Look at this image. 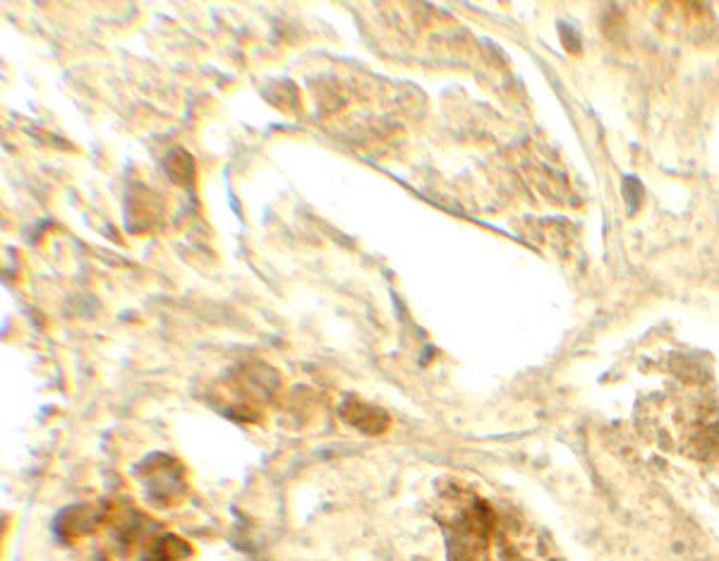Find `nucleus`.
<instances>
[{"label": "nucleus", "instance_id": "1", "mask_svg": "<svg viewBox=\"0 0 719 561\" xmlns=\"http://www.w3.org/2000/svg\"><path fill=\"white\" fill-rule=\"evenodd\" d=\"M159 466H151V458L144 468L142 480L147 482L149 497L161 504H171L175 499L183 497V482H180V466L173 463L171 458L156 456Z\"/></svg>", "mask_w": 719, "mask_h": 561}, {"label": "nucleus", "instance_id": "3", "mask_svg": "<svg viewBox=\"0 0 719 561\" xmlns=\"http://www.w3.org/2000/svg\"><path fill=\"white\" fill-rule=\"evenodd\" d=\"M624 190H626V195H628V202H631V209H636V202H638V197H640V190H638L636 178H626Z\"/></svg>", "mask_w": 719, "mask_h": 561}, {"label": "nucleus", "instance_id": "2", "mask_svg": "<svg viewBox=\"0 0 719 561\" xmlns=\"http://www.w3.org/2000/svg\"><path fill=\"white\" fill-rule=\"evenodd\" d=\"M343 418H346L353 427H358V430L370 434L382 432L384 427L389 425V418H386L382 410L365 406V403L360 401H348L346 406H343Z\"/></svg>", "mask_w": 719, "mask_h": 561}]
</instances>
